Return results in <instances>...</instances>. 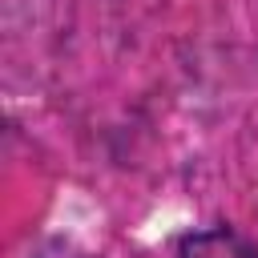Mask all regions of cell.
Masks as SVG:
<instances>
[{"instance_id": "1", "label": "cell", "mask_w": 258, "mask_h": 258, "mask_svg": "<svg viewBox=\"0 0 258 258\" xmlns=\"http://www.w3.org/2000/svg\"><path fill=\"white\" fill-rule=\"evenodd\" d=\"M173 258H258V246L234 230V226H206V230H189Z\"/></svg>"}]
</instances>
